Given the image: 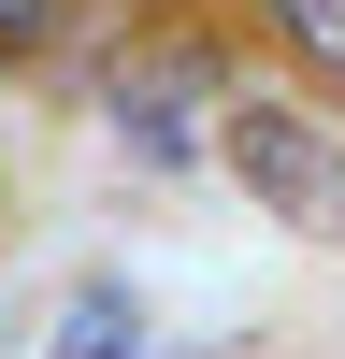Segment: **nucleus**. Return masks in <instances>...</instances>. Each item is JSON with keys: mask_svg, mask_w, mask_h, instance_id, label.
Instances as JSON below:
<instances>
[{"mask_svg": "<svg viewBox=\"0 0 345 359\" xmlns=\"http://www.w3.org/2000/svg\"><path fill=\"white\" fill-rule=\"evenodd\" d=\"M230 172H245V201H273L288 230L345 245V144L316 130V115H288V101H245V115H230Z\"/></svg>", "mask_w": 345, "mask_h": 359, "instance_id": "nucleus-1", "label": "nucleus"}, {"mask_svg": "<svg viewBox=\"0 0 345 359\" xmlns=\"http://www.w3.org/2000/svg\"><path fill=\"white\" fill-rule=\"evenodd\" d=\"M201 86H216V43H201V29H158V43L115 57L101 115L130 130V158H187V144H201Z\"/></svg>", "mask_w": 345, "mask_h": 359, "instance_id": "nucleus-2", "label": "nucleus"}, {"mask_svg": "<svg viewBox=\"0 0 345 359\" xmlns=\"http://www.w3.org/2000/svg\"><path fill=\"white\" fill-rule=\"evenodd\" d=\"M144 345V302L130 287H72V316H58V359H130Z\"/></svg>", "mask_w": 345, "mask_h": 359, "instance_id": "nucleus-3", "label": "nucleus"}, {"mask_svg": "<svg viewBox=\"0 0 345 359\" xmlns=\"http://www.w3.org/2000/svg\"><path fill=\"white\" fill-rule=\"evenodd\" d=\"M259 15H273L288 43L316 57V72H345V0H259Z\"/></svg>", "mask_w": 345, "mask_h": 359, "instance_id": "nucleus-4", "label": "nucleus"}, {"mask_svg": "<svg viewBox=\"0 0 345 359\" xmlns=\"http://www.w3.org/2000/svg\"><path fill=\"white\" fill-rule=\"evenodd\" d=\"M29 43H58V0H0V57H29Z\"/></svg>", "mask_w": 345, "mask_h": 359, "instance_id": "nucleus-5", "label": "nucleus"}]
</instances>
